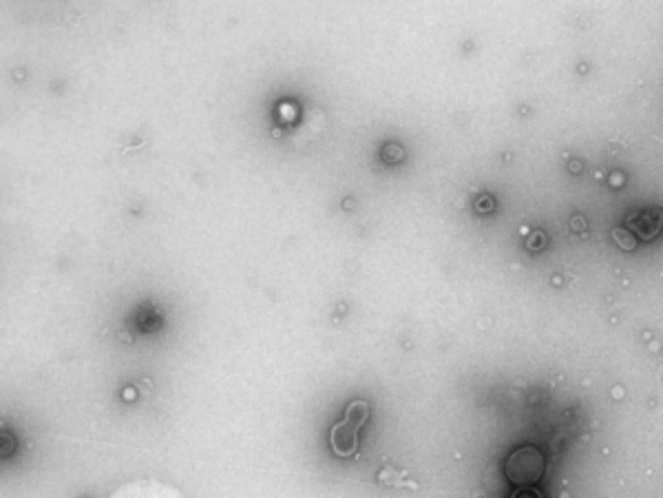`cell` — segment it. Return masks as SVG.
<instances>
[{
  "instance_id": "6",
  "label": "cell",
  "mask_w": 663,
  "mask_h": 498,
  "mask_svg": "<svg viewBox=\"0 0 663 498\" xmlns=\"http://www.w3.org/2000/svg\"><path fill=\"white\" fill-rule=\"evenodd\" d=\"M389 476H392V479H401V474H396L392 468H385L381 474H378V481L385 483L389 479ZM389 485H409V483H405V481H392ZM409 487H414V485H409Z\"/></svg>"
},
{
  "instance_id": "3",
  "label": "cell",
  "mask_w": 663,
  "mask_h": 498,
  "mask_svg": "<svg viewBox=\"0 0 663 498\" xmlns=\"http://www.w3.org/2000/svg\"><path fill=\"white\" fill-rule=\"evenodd\" d=\"M111 498H184V496L171 485L155 483V481H140V483L124 485L122 490L115 492Z\"/></svg>"
},
{
  "instance_id": "7",
  "label": "cell",
  "mask_w": 663,
  "mask_h": 498,
  "mask_svg": "<svg viewBox=\"0 0 663 498\" xmlns=\"http://www.w3.org/2000/svg\"><path fill=\"white\" fill-rule=\"evenodd\" d=\"M513 498H542V494L535 492V490H522V492L515 494Z\"/></svg>"
},
{
  "instance_id": "5",
  "label": "cell",
  "mask_w": 663,
  "mask_h": 498,
  "mask_svg": "<svg viewBox=\"0 0 663 498\" xmlns=\"http://www.w3.org/2000/svg\"><path fill=\"white\" fill-rule=\"evenodd\" d=\"M613 240L624 248V251H633L635 248V237L630 235L628 231H624V228H615L613 231Z\"/></svg>"
},
{
  "instance_id": "4",
  "label": "cell",
  "mask_w": 663,
  "mask_h": 498,
  "mask_svg": "<svg viewBox=\"0 0 663 498\" xmlns=\"http://www.w3.org/2000/svg\"><path fill=\"white\" fill-rule=\"evenodd\" d=\"M661 224H663V213L652 209V211H641L633 217H628L626 226L633 228L635 233H639L641 240H652L659 231H661Z\"/></svg>"
},
{
  "instance_id": "1",
  "label": "cell",
  "mask_w": 663,
  "mask_h": 498,
  "mask_svg": "<svg viewBox=\"0 0 663 498\" xmlns=\"http://www.w3.org/2000/svg\"><path fill=\"white\" fill-rule=\"evenodd\" d=\"M367 419H370V406H367V401L356 399L347 406L345 417L334 425L330 434V443L336 456L345 459V456L356 454V450H359V434Z\"/></svg>"
},
{
  "instance_id": "2",
  "label": "cell",
  "mask_w": 663,
  "mask_h": 498,
  "mask_svg": "<svg viewBox=\"0 0 663 498\" xmlns=\"http://www.w3.org/2000/svg\"><path fill=\"white\" fill-rule=\"evenodd\" d=\"M504 470H507L509 481H513L515 485H533L535 481H540L544 472V459L540 450L520 448L509 456Z\"/></svg>"
}]
</instances>
